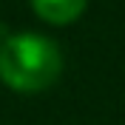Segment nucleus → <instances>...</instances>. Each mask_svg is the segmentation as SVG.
I'll use <instances>...</instances> for the list:
<instances>
[{
    "mask_svg": "<svg viewBox=\"0 0 125 125\" xmlns=\"http://www.w3.org/2000/svg\"><path fill=\"white\" fill-rule=\"evenodd\" d=\"M62 71V51L51 37L20 31L0 43V80L11 91L37 94L54 85Z\"/></svg>",
    "mask_w": 125,
    "mask_h": 125,
    "instance_id": "obj_1",
    "label": "nucleus"
},
{
    "mask_svg": "<svg viewBox=\"0 0 125 125\" xmlns=\"http://www.w3.org/2000/svg\"><path fill=\"white\" fill-rule=\"evenodd\" d=\"M88 0H31V9L40 20L51 26H68L85 11Z\"/></svg>",
    "mask_w": 125,
    "mask_h": 125,
    "instance_id": "obj_2",
    "label": "nucleus"
}]
</instances>
